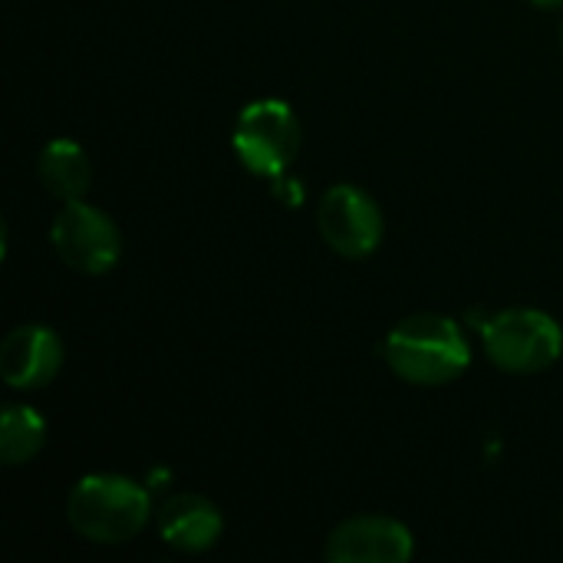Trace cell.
Listing matches in <instances>:
<instances>
[{
  "instance_id": "6da1fadb",
  "label": "cell",
  "mask_w": 563,
  "mask_h": 563,
  "mask_svg": "<svg viewBox=\"0 0 563 563\" xmlns=\"http://www.w3.org/2000/svg\"><path fill=\"white\" fill-rule=\"evenodd\" d=\"M386 366L412 386H445L472 363L465 330L442 313H412L383 340Z\"/></svg>"
},
{
  "instance_id": "7a4b0ae2",
  "label": "cell",
  "mask_w": 563,
  "mask_h": 563,
  "mask_svg": "<svg viewBox=\"0 0 563 563\" xmlns=\"http://www.w3.org/2000/svg\"><path fill=\"white\" fill-rule=\"evenodd\" d=\"M152 518L148 492L125 475H86L66 498V521L73 534L89 544H125L145 531Z\"/></svg>"
},
{
  "instance_id": "3957f363",
  "label": "cell",
  "mask_w": 563,
  "mask_h": 563,
  "mask_svg": "<svg viewBox=\"0 0 563 563\" xmlns=\"http://www.w3.org/2000/svg\"><path fill=\"white\" fill-rule=\"evenodd\" d=\"M482 343L498 369L515 376H531L551 369L561 360L563 330L544 310L515 307L482 323Z\"/></svg>"
},
{
  "instance_id": "277c9868",
  "label": "cell",
  "mask_w": 563,
  "mask_h": 563,
  "mask_svg": "<svg viewBox=\"0 0 563 563\" xmlns=\"http://www.w3.org/2000/svg\"><path fill=\"white\" fill-rule=\"evenodd\" d=\"M238 162L257 178H280L300 152V122L284 99H254L241 109L231 135Z\"/></svg>"
},
{
  "instance_id": "5b68a950",
  "label": "cell",
  "mask_w": 563,
  "mask_h": 563,
  "mask_svg": "<svg viewBox=\"0 0 563 563\" xmlns=\"http://www.w3.org/2000/svg\"><path fill=\"white\" fill-rule=\"evenodd\" d=\"M49 244L69 271L89 277L109 274L122 257V234L115 221L82 198L59 205L49 228Z\"/></svg>"
},
{
  "instance_id": "8992f818",
  "label": "cell",
  "mask_w": 563,
  "mask_h": 563,
  "mask_svg": "<svg viewBox=\"0 0 563 563\" xmlns=\"http://www.w3.org/2000/svg\"><path fill=\"white\" fill-rule=\"evenodd\" d=\"M317 231L327 247L346 261H363L383 244V211L369 191L356 185H333L317 208Z\"/></svg>"
},
{
  "instance_id": "52a82bcc",
  "label": "cell",
  "mask_w": 563,
  "mask_h": 563,
  "mask_svg": "<svg viewBox=\"0 0 563 563\" xmlns=\"http://www.w3.org/2000/svg\"><path fill=\"white\" fill-rule=\"evenodd\" d=\"M323 554L330 563H406L416 554V538L389 515H356L330 531Z\"/></svg>"
},
{
  "instance_id": "ba28073f",
  "label": "cell",
  "mask_w": 563,
  "mask_h": 563,
  "mask_svg": "<svg viewBox=\"0 0 563 563\" xmlns=\"http://www.w3.org/2000/svg\"><path fill=\"white\" fill-rule=\"evenodd\" d=\"M63 369V340L46 323L13 327L0 343V376L10 389H43Z\"/></svg>"
},
{
  "instance_id": "9c48e42d",
  "label": "cell",
  "mask_w": 563,
  "mask_h": 563,
  "mask_svg": "<svg viewBox=\"0 0 563 563\" xmlns=\"http://www.w3.org/2000/svg\"><path fill=\"white\" fill-rule=\"evenodd\" d=\"M155 525H158V538L172 551H181V554H205L224 534V518H221L218 505L201 495H191V492L172 495L158 508Z\"/></svg>"
},
{
  "instance_id": "30bf717a",
  "label": "cell",
  "mask_w": 563,
  "mask_h": 563,
  "mask_svg": "<svg viewBox=\"0 0 563 563\" xmlns=\"http://www.w3.org/2000/svg\"><path fill=\"white\" fill-rule=\"evenodd\" d=\"M36 175L40 185L46 188V195H53L56 201H76L89 191L92 181V162L86 155V148L73 139H49L40 148L36 158Z\"/></svg>"
},
{
  "instance_id": "8fae6325",
  "label": "cell",
  "mask_w": 563,
  "mask_h": 563,
  "mask_svg": "<svg viewBox=\"0 0 563 563\" xmlns=\"http://www.w3.org/2000/svg\"><path fill=\"white\" fill-rule=\"evenodd\" d=\"M46 445V422L36 409L10 402L0 416V462L7 468L33 462Z\"/></svg>"
},
{
  "instance_id": "7c38bea8",
  "label": "cell",
  "mask_w": 563,
  "mask_h": 563,
  "mask_svg": "<svg viewBox=\"0 0 563 563\" xmlns=\"http://www.w3.org/2000/svg\"><path fill=\"white\" fill-rule=\"evenodd\" d=\"M534 7H561L563 0H531Z\"/></svg>"
},
{
  "instance_id": "4fadbf2b",
  "label": "cell",
  "mask_w": 563,
  "mask_h": 563,
  "mask_svg": "<svg viewBox=\"0 0 563 563\" xmlns=\"http://www.w3.org/2000/svg\"><path fill=\"white\" fill-rule=\"evenodd\" d=\"M561 46H563V23H561Z\"/></svg>"
},
{
  "instance_id": "5bb4252c",
  "label": "cell",
  "mask_w": 563,
  "mask_h": 563,
  "mask_svg": "<svg viewBox=\"0 0 563 563\" xmlns=\"http://www.w3.org/2000/svg\"><path fill=\"white\" fill-rule=\"evenodd\" d=\"M561 525H563V515H561Z\"/></svg>"
}]
</instances>
